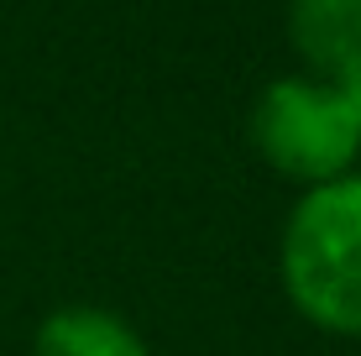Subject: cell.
Wrapping results in <instances>:
<instances>
[{
	"label": "cell",
	"instance_id": "4",
	"mask_svg": "<svg viewBox=\"0 0 361 356\" xmlns=\"http://www.w3.org/2000/svg\"><path fill=\"white\" fill-rule=\"evenodd\" d=\"M32 356H152L147 340L99 304L53 309L32 336Z\"/></svg>",
	"mask_w": 361,
	"mask_h": 356
},
{
	"label": "cell",
	"instance_id": "5",
	"mask_svg": "<svg viewBox=\"0 0 361 356\" xmlns=\"http://www.w3.org/2000/svg\"><path fill=\"white\" fill-rule=\"evenodd\" d=\"M335 84H341L345 105H351V121H356V137H361V63H356V68H345V73H341V79H335Z\"/></svg>",
	"mask_w": 361,
	"mask_h": 356
},
{
	"label": "cell",
	"instance_id": "2",
	"mask_svg": "<svg viewBox=\"0 0 361 356\" xmlns=\"http://www.w3.org/2000/svg\"><path fill=\"white\" fill-rule=\"evenodd\" d=\"M252 147L272 173L304 183H330L351 173L361 157V137L341 84L319 73H283L252 105Z\"/></svg>",
	"mask_w": 361,
	"mask_h": 356
},
{
	"label": "cell",
	"instance_id": "1",
	"mask_svg": "<svg viewBox=\"0 0 361 356\" xmlns=\"http://www.w3.org/2000/svg\"><path fill=\"white\" fill-rule=\"evenodd\" d=\"M278 278L314 330L361 336V173L298 194L283 226Z\"/></svg>",
	"mask_w": 361,
	"mask_h": 356
},
{
	"label": "cell",
	"instance_id": "3",
	"mask_svg": "<svg viewBox=\"0 0 361 356\" xmlns=\"http://www.w3.org/2000/svg\"><path fill=\"white\" fill-rule=\"evenodd\" d=\"M288 42L319 79L361 63V0H288Z\"/></svg>",
	"mask_w": 361,
	"mask_h": 356
}]
</instances>
